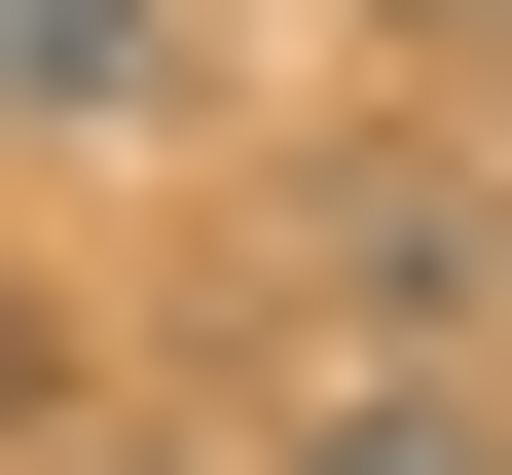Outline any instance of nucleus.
I'll return each mask as SVG.
<instances>
[{
    "instance_id": "nucleus-1",
    "label": "nucleus",
    "mask_w": 512,
    "mask_h": 475,
    "mask_svg": "<svg viewBox=\"0 0 512 475\" xmlns=\"http://www.w3.org/2000/svg\"><path fill=\"white\" fill-rule=\"evenodd\" d=\"M110 110H183V0H0V147H110Z\"/></svg>"
},
{
    "instance_id": "nucleus-2",
    "label": "nucleus",
    "mask_w": 512,
    "mask_h": 475,
    "mask_svg": "<svg viewBox=\"0 0 512 475\" xmlns=\"http://www.w3.org/2000/svg\"><path fill=\"white\" fill-rule=\"evenodd\" d=\"M293 475H512V366H330Z\"/></svg>"
},
{
    "instance_id": "nucleus-3",
    "label": "nucleus",
    "mask_w": 512,
    "mask_h": 475,
    "mask_svg": "<svg viewBox=\"0 0 512 475\" xmlns=\"http://www.w3.org/2000/svg\"><path fill=\"white\" fill-rule=\"evenodd\" d=\"M366 37H476V74H512V0H366Z\"/></svg>"
},
{
    "instance_id": "nucleus-4",
    "label": "nucleus",
    "mask_w": 512,
    "mask_h": 475,
    "mask_svg": "<svg viewBox=\"0 0 512 475\" xmlns=\"http://www.w3.org/2000/svg\"><path fill=\"white\" fill-rule=\"evenodd\" d=\"M37 475H110V439H37Z\"/></svg>"
}]
</instances>
